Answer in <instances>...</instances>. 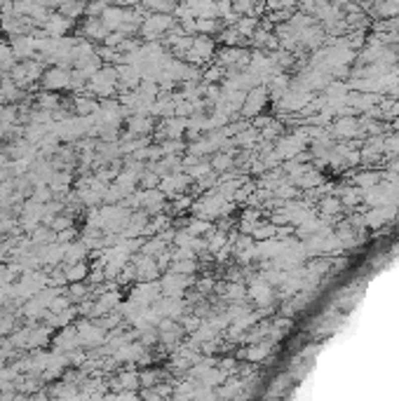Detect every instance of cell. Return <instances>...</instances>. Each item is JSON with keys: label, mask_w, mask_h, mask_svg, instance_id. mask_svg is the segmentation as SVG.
I'll list each match as a JSON object with an SVG mask.
<instances>
[{"label": "cell", "mask_w": 399, "mask_h": 401, "mask_svg": "<svg viewBox=\"0 0 399 401\" xmlns=\"http://www.w3.org/2000/svg\"><path fill=\"white\" fill-rule=\"evenodd\" d=\"M174 26L176 22L172 12H153L151 17H146L141 22V36L148 38V40H158V38H165V33L172 31Z\"/></svg>", "instance_id": "cell-1"}, {"label": "cell", "mask_w": 399, "mask_h": 401, "mask_svg": "<svg viewBox=\"0 0 399 401\" xmlns=\"http://www.w3.org/2000/svg\"><path fill=\"white\" fill-rule=\"evenodd\" d=\"M216 54V43L211 36H204V33H195L193 36V45H190L188 54H186V61H193V64H202V61H209L211 57Z\"/></svg>", "instance_id": "cell-2"}, {"label": "cell", "mask_w": 399, "mask_h": 401, "mask_svg": "<svg viewBox=\"0 0 399 401\" xmlns=\"http://www.w3.org/2000/svg\"><path fill=\"white\" fill-rule=\"evenodd\" d=\"M137 280H144V282H155L160 280V268H158V260H153V256H141L137 258Z\"/></svg>", "instance_id": "cell-3"}, {"label": "cell", "mask_w": 399, "mask_h": 401, "mask_svg": "<svg viewBox=\"0 0 399 401\" xmlns=\"http://www.w3.org/2000/svg\"><path fill=\"white\" fill-rule=\"evenodd\" d=\"M71 22H73V19H68V17H64L61 12H57V15L47 17V22H45V31H47V36H52V38H61L66 31L71 29Z\"/></svg>", "instance_id": "cell-4"}, {"label": "cell", "mask_w": 399, "mask_h": 401, "mask_svg": "<svg viewBox=\"0 0 399 401\" xmlns=\"http://www.w3.org/2000/svg\"><path fill=\"white\" fill-rule=\"evenodd\" d=\"M45 87L47 89H61V87H71V73L64 71V66L52 68L50 73H45Z\"/></svg>", "instance_id": "cell-5"}, {"label": "cell", "mask_w": 399, "mask_h": 401, "mask_svg": "<svg viewBox=\"0 0 399 401\" xmlns=\"http://www.w3.org/2000/svg\"><path fill=\"white\" fill-rule=\"evenodd\" d=\"M82 31H85V36H87L89 40H103V38L110 33V29L103 24L101 17H89Z\"/></svg>", "instance_id": "cell-6"}, {"label": "cell", "mask_w": 399, "mask_h": 401, "mask_svg": "<svg viewBox=\"0 0 399 401\" xmlns=\"http://www.w3.org/2000/svg\"><path fill=\"white\" fill-rule=\"evenodd\" d=\"M186 230H188L193 237H204V235H209L211 230H214V223L207 221V218H190L188 223H186Z\"/></svg>", "instance_id": "cell-7"}, {"label": "cell", "mask_w": 399, "mask_h": 401, "mask_svg": "<svg viewBox=\"0 0 399 401\" xmlns=\"http://www.w3.org/2000/svg\"><path fill=\"white\" fill-rule=\"evenodd\" d=\"M66 273V280L71 282H82V280H87V275H89V268L85 260H78V263H71V268L68 270H64Z\"/></svg>", "instance_id": "cell-8"}, {"label": "cell", "mask_w": 399, "mask_h": 401, "mask_svg": "<svg viewBox=\"0 0 399 401\" xmlns=\"http://www.w3.org/2000/svg\"><path fill=\"white\" fill-rule=\"evenodd\" d=\"M263 99H265L263 89H258V92H251V94L247 96V101H244V113H247V115H254L256 110L263 106Z\"/></svg>", "instance_id": "cell-9"}, {"label": "cell", "mask_w": 399, "mask_h": 401, "mask_svg": "<svg viewBox=\"0 0 399 401\" xmlns=\"http://www.w3.org/2000/svg\"><path fill=\"white\" fill-rule=\"evenodd\" d=\"M218 31H221V26H218V19H211V17H207V19H197V33L214 36V33H218Z\"/></svg>", "instance_id": "cell-10"}, {"label": "cell", "mask_w": 399, "mask_h": 401, "mask_svg": "<svg viewBox=\"0 0 399 401\" xmlns=\"http://www.w3.org/2000/svg\"><path fill=\"white\" fill-rule=\"evenodd\" d=\"M209 165H211V169H216V172H223V169H228L232 162H230V158H228V155H223V153H216V155L211 158Z\"/></svg>", "instance_id": "cell-11"}, {"label": "cell", "mask_w": 399, "mask_h": 401, "mask_svg": "<svg viewBox=\"0 0 399 401\" xmlns=\"http://www.w3.org/2000/svg\"><path fill=\"white\" fill-rule=\"evenodd\" d=\"M155 380H158V371H144L141 375H139V382H141L144 387H153V385H158Z\"/></svg>", "instance_id": "cell-12"}, {"label": "cell", "mask_w": 399, "mask_h": 401, "mask_svg": "<svg viewBox=\"0 0 399 401\" xmlns=\"http://www.w3.org/2000/svg\"><path fill=\"white\" fill-rule=\"evenodd\" d=\"M38 101H40V108H57V96L54 94H40L38 96Z\"/></svg>", "instance_id": "cell-13"}, {"label": "cell", "mask_w": 399, "mask_h": 401, "mask_svg": "<svg viewBox=\"0 0 399 401\" xmlns=\"http://www.w3.org/2000/svg\"><path fill=\"white\" fill-rule=\"evenodd\" d=\"M68 303H71L68 298H59V296H57V298H52L50 310H52V312H64V310L68 308Z\"/></svg>", "instance_id": "cell-14"}, {"label": "cell", "mask_w": 399, "mask_h": 401, "mask_svg": "<svg viewBox=\"0 0 399 401\" xmlns=\"http://www.w3.org/2000/svg\"><path fill=\"white\" fill-rule=\"evenodd\" d=\"M214 287H216L214 277H204V280H197V291H200V294H207V291H211Z\"/></svg>", "instance_id": "cell-15"}, {"label": "cell", "mask_w": 399, "mask_h": 401, "mask_svg": "<svg viewBox=\"0 0 399 401\" xmlns=\"http://www.w3.org/2000/svg\"><path fill=\"white\" fill-rule=\"evenodd\" d=\"M96 108H99V106H96L94 101H87V99H78V110H80V113H82V115H85V113H94Z\"/></svg>", "instance_id": "cell-16"}, {"label": "cell", "mask_w": 399, "mask_h": 401, "mask_svg": "<svg viewBox=\"0 0 399 401\" xmlns=\"http://www.w3.org/2000/svg\"><path fill=\"white\" fill-rule=\"evenodd\" d=\"M193 202H195V200H193V197H183V195H181V197H179V195H176L174 209H176V211H181V209H188V207H193Z\"/></svg>", "instance_id": "cell-17"}, {"label": "cell", "mask_w": 399, "mask_h": 401, "mask_svg": "<svg viewBox=\"0 0 399 401\" xmlns=\"http://www.w3.org/2000/svg\"><path fill=\"white\" fill-rule=\"evenodd\" d=\"M10 329H12V317H3L0 319V336H5Z\"/></svg>", "instance_id": "cell-18"}]
</instances>
